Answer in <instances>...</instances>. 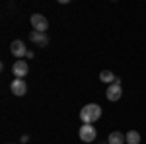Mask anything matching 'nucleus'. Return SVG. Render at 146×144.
<instances>
[{"instance_id": "nucleus-12", "label": "nucleus", "mask_w": 146, "mask_h": 144, "mask_svg": "<svg viewBox=\"0 0 146 144\" xmlns=\"http://www.w3.org/2000/svg\"><path fill=\"white\" fill-rule=\"evenodd\" d=\"M20 142H23V144H25V142H29V136H25V134H23L22 138H20Z\"/></svg>"}, {"instance_id": "nucleus-5", "label": "nucleus", "mask_w": 146, "mask_h": 144, "mask_svg": "<svg viewBox=\"0 0 146 144\" xmlns=\"http://www.w3.org/2000/svg\"><path fill=\"white\" fill-rule=\"evenodd\" d=\"M27 72H29V64L25 62V60H18V62H14L12 64V74L16 78H25L27 76Z\"/></svg>"}, {"instance_id": "nucleus-1", "label": "nucleus", "mask_w": 146, "mask_h": 144, "mask_svg": "<svg viewBox=\"0 0 146 144\" xmlns=\"http://www.w3.org/2000/svg\"><path fill=\"white\" fill-rule=\"evenodd\" d=\"M100 117H101V107L98 103H88V105H84L80 109V119H82L84 125H92V123L98 121Z\"/></svg>"}, {"instance_id": "nucleus-11", "label": "nucleus", "mask_w": 146, "mask_h": 144, "mask_svg": "<svg viewBox=\"0 0 146 144\" xmlns=\"http://www.w3.org/2000/svg\"><path fill=\"white\" fill-rule=\"evenodd\" d=\"M125 136H127V144H140V134L136 131H129Z\"/></svg>"}, {"instance_id": "nucleus-7", "label": "nucleus", "mask_w": 146, "mask_h": 144, "mask_svg": "<svg viewBox=\"0 0 146 144\" xmlns=\"http://www.w3.org/2000/svg\"><path fill=\"white\" fill-rule=\"evenodd\" d=\"M10 90H12L14 96H23L27 92V84H25V80H22V78H16V80H12Z\"/></svg>"}, {"instance_id": "nucleus-9", "label": "nucleus", "mask_w": 146, "mask_h": 144, "mask_svg": "<svg viewBox=\"0 0 146 144\" xmlns=\"http://www.w3.org/2000/svg\"><path fill=\"white\" fill-rule=\"evenodd\" d=\"M29 39H31L33 43H37L39 47H45V45L49 43L47 35L45 33H39V31H31V33H29Z\"/></svg>"}, {"instance_id": "nucleus-8", "label": "nucleus", "mask_w": 146, "mask_h": 144, "mask_svg": "<svg viewBox=\"0 0 146 144\" xmlns=\"http://www.w3.org/2000/svg\"><path fill=\"white\" fill-rule=\"evenodd\" d=\"M127 142V136H125L121 131H113L109 136H107V144H123Z\"/></svg>"}, {"instance_id": "nucleus-2", "label": "nucleus", "mask_w": 146, "mask_h": 144, "mask_svg": "<svg viewBox=\"0 0 146 144\" xmlns=\"http://www.w3.org/2000/svg\"><path fill=\"white\" fill-rule=\"evenodd\" d=\"M78 136H80L82 142H94L96 136H98V131H96L94 125H82L80 131H78Z\"/></svg>"}, {"instance_id": "nucleus-3", "label": "nucleus", "mask_w": 146, "mask_h": 144, "mask_svg": "<svg viewBox=\"0 0 146 144\" xmlns=\"http://www.w3.org/2000/svg\"><path fill=\"white\" fill-rule=\"evenodd\" d=\"M29 22L33 25V29L39 31V33H45L47 29H49V20H47L43 14H33V16L29 18Z\"/></svg>"}, {"instance_id": "nucleus-10", "label": "nucleus", "mask_w": 146, "mask_h": 144, "mask_svg": "<svg viewBox=\"0 0 146 144\" xmlns=\"http://www.w3.org/2000/svg\"><path fill=\"white\" fill-rule=\"evenodd\" d=\"M117 78H119V76H115L111 70H101V74H100V80L103 82V84H109V86L117 82Z\"/></svg>"}, {"instance_id": "nucleus-6", "label": "nucleus", "mask_w": 146, "mask_h": 144, "mask_svg": "<svg viewBox=\"0 0 146 144\" xmlns=\"http://www.w3.org/2000/svg\"><path fill=\"white\" fill-rule=\"evenodd\" d=\"M10 53L16 56V58L27 56V49H25V43H23V41H20V39L12 41V45H10Z\"/></svg>"}, {"instance_id": "nucleus-4", "label": "nucleus", "mask_w": 146, "mask_h": 144, "mask_svg": "<svg viewBox=\"0 0 146 144\" xmlns=\"http://www.w3.org/2000/svg\"><path fill=\"white\" fill-rule=\"evenodd\" d=\"M123 96V88H121V78H117V82L107 88V100L109 101H119Z\"/></svg>"}]
</instances>
